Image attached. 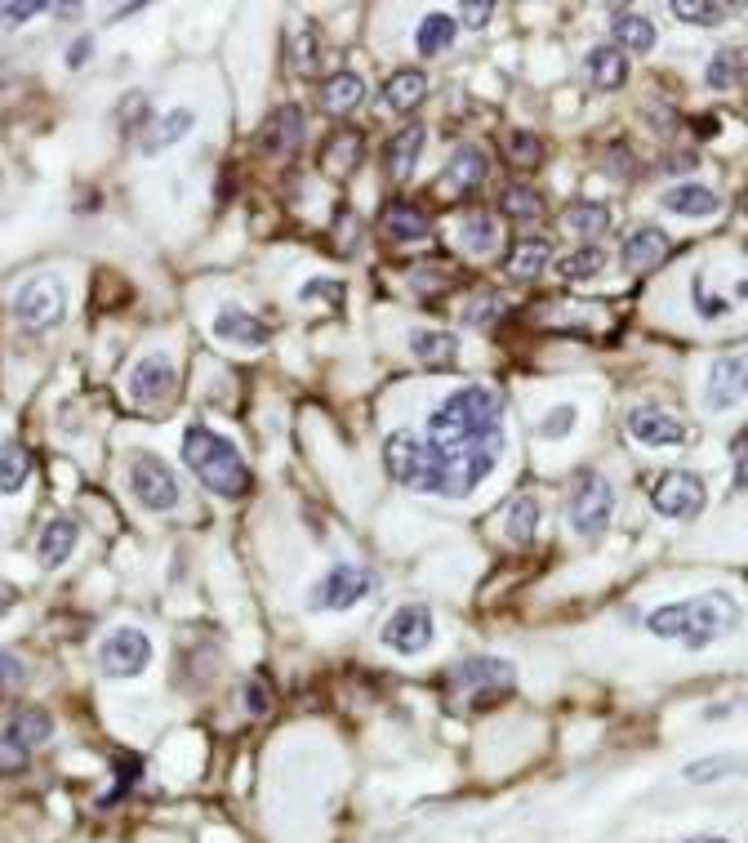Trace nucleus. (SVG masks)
Segmentation results:
<instances>
[{
    "mask_svg": "<svg viewBox=\"0 0 748 843\" xmlns=\"http://www.w3.org/2000/svg\"><path fill=\"white\" fill-rule=\"evenodd\" d=\"M196 125V116L187 112V107H174V112H165L161 121H152V135H143V152L148 157H157V152H165V148H174L187 129Z\"/></svg>",
    "mask_w": 748,
    "mask_h": 843,
    "instance_id": "nucleus-29",
    "label": "nucleus"
},
{
    "mask_svg": "<svg viewBox=\"0 0 748 843\" xmlns=\"http://www.w3.org/2000/svg\"><path fill=\"white\" fill-rule=\"evenodd\" d=\"M62 308H67V295L54 277H32L27 286H19L14 295V321L23 331H49L62 321Z\"/></svg>",
    "mask_w": 748,
    "mask_h": 843,
    "instance_id": "nucleus-9",
    "label": "nucleus"
},
{
    "mask_svg": "<svg viewBox=\"0 0 748 843\" xmlns=\"http://www.w3.org/2000/svg\"><path fill=\"white\" fill-rule=\"evenodd\" d=\"M739 767V759H730V754H713V759H695V763H687V782H695V786H709V782H717V776H726V772H735Z\"/></svg>",
    "mask_w": 748,
    "mask_h": 843,
    "instance_id": "nucleus-42",
    "label": "nucleus"
},
{
    "mask_svg": "<svg viewBox=\"0 0 748 843\" xmlns=\"http://www.w3.org/2000/svg\"><path fill=\"white\" fill-rule=\"evenodd\" d=\"M383 99H388L392 112H411V107H419V103L428 99V77H424L419 68H401V72L388 77Z\"/></svg>",
    "mask_w": 748,
    "mask_h": 843,
    "instance_id": "nucleus-26",
    "label": "nucleus"
},
{
    "mask_svg": "<svg viewBox=\"0 0 748 843\" xmlns=\"http://www.w3.org/2000/svg\"><path fill=\"white\" fill-rule=\"evenodd\" d=\"M116 772H120V776H116V790L103 799V808H112V804H116V799H120L134 782H139V759H134V754H129V759H120V763H116Z\"/></svg>",
    "mask_w": 748,
    "mask_h": 843,
    "instance_id": "nucleus-47",
    "label": "nucleus"
},
{
    "mask_svg": "<svg viewBox=\"0 0 748 843\" xmlns=\"http://www.w3.org/2000/svg\"><path fill=\"white\" fill-rule=\"evenodd\" d=\"M744 215H748V206H744Z\"/></svg>",
    "mask_w": 748,
    "mask_h": 843,
    "instance_id": "nucleus-55",
    "label": "nucleus"
},
{
    "mask_svg": "<svg viewBox=\"0 0 748 843\" xmlns=\"http://www.w3.org/2000/svg\"><path fill=\"white\" fill-rule=\"evenodd\" d=\"M646 629L655 638H672L691 647V652H704L709 642L726 638L730 629H739V603L722 590H709L700 599H682V603H664L646 616Z\"/></svg>",
    "mask_w": 748,
    "mask_h": 843,
    "instance_id": "nucleus-2",
    "label": "nucleus"
},
{
    "mask_svg": "<svg viewBox=\"0 0 748 843\" xmlns=\"http://www.w3.org/2000/svg\"><path fill=\"white\" fill-rule=\"evenodd\" d=\"M709 407L713 411H726V407H739L748 398V353H730V357H717L713 371H709Z\"/></svg>",
    "mask_w": 748,
    "mask_h": 843,
    "instance_id": "nucleus-14",
    "label": "nucleus"
},
{
    "mask_svg": "<svg viewBox=\"0 0 748 843\" xmlns=\"http://www.w3.org/2000/svg\"><path fill=\"white\" fill-rule=\"evenodd\" d=\"M250 715H267L272 709V692H263V683H250Z\"/></svg>",
    "mask_w": 748,
    "mask_h": 843,
    "instance_id": "nucleus-52",
    "label": "nucleus"
},
{
    "mask_svg": "<svg viewBox=\"0 0 748 843\" xmlns=\"http://www.w3.org/2000/svg\"><path fill=\"white\" fill-rule=\"evenodd\" d=\"M534 527H539V504H534V495H517L513 504H508V540L513 545H530L534 540Z\"/></svg>",
    "mask_w": 748,
    "mask_h": 843,
    "instance_id": "nucleus-35",
    "label": "nucleus"
},
{
    "mask_svg": "<svg viewBox=\"0 0 748 843\" xmlns=\"http://www.w3.org/2000/svg\"><path fill=\"white\" fill-rule=\"evenodd\" d=\"M290 68L299 77H312L321 68V32L312 23H303V32L295 36V54H290Z\"/></svg>",
    "mask_w": 748,
    "mask_h": 843,
    "instance_id": "nucleus-37",
    "label": "nucleus"
},
{
    "mask_svg": "<svg viewBox=\"0 0 748 843\" xmlns=\"http://www.w3.org/2000/svg\"><path fill=\"white\" fill-rule=\"evenodd\" d=\"M215 335L223 344H241V349H263L267 344V327L254 312H245V308H223L215 317Z\"/></svg>",
    "mask_w": 748,
    "mask_h": 843,
    "instance_id": "nucleus-22",
    "label": "nucleus"
},
{
    "mask_svg": "<svg viewBox=\"0 0 748 843\" xmlns=\"http://www.w3.org/2000/svg\"><path fill=\"white\" fill-rule=\"evenodd\" d=\"M454 36H459V19H454V14H428V19L419 23V32H415V49H419L424 58H433V54L450 49Z\"/></svg>",
    "mask_w": 748,
    "mask_h": 843,
    "instance_id": "nucleus-32",
    "label": "nucleus"
},
{
    "mask_svg": "<svg viewBox=\"0 0 748 843\" xmlns=\"http://www.w3.org/2000/svg\"><path fill=\"white\" fill-rule=\"evenodd\" d=\"M375 590V576L366 567H353V562H338L321 585L312 590V607L317 612H348L357 607L366 594Z\"/></svg>",
    "mask_w": 748,
    "mask_h": 843,
    "instance_id": "nucleus-11",
    "label": "nucleus"
},
{
    "mask_svg": "<svg viewBox=\"0 0 748 843\" xmlns=\"http://www.w3.org/2000/svg\"><path fill=\"white\" fill-rule=\"evenodd\" d=\"M411 353L424 362V366H450L459 357V340L450 331H415L411 335Z\"/></svg>",
    "mask_w": 748,
    "mask_h": 843,
    "instance_id": "nucleus-33",
    "label": "nucleus"
},
{
    "mask_svg": "<svg viewBox=\"0 0 748 843\" xmlns=\"http://www.w3.org/2000/svg\"><path fill=\"white\" fill-rule=\"evenodd\" d=\"M379 638H383V647H392V652H401V657H419V652L433 647V612L424 603H405V607H396L388 616Z\"/></svg>",
    "mask_w": 748,
    "mask_h": 843,
    "instance_id": "nucleus-12",
    "label": "nucleus"
},
{
    "mask_svg": "<svg viewBox=\"0 0 748 843\" xmlns=\"http://www.w3.org/2000/svg\"><path fill=\"white\" fill-rule=\"evenodd\" d=\"M584 68H588L592 90H601V94L620 90V86L629 81V58H624V49H615V45H597V49H588Z\"/></svg>",
    "mask_w": 748,
    "mask_h": 843,
    "instance_id": "nucleus-21",
    "label": "nucleus"
},
{
    "mask_svg": "<svg viewBox=\"0 0 748 843\" xmlns=\"http://www.w3.org/2000/svg\"><path fill=\"white\" fill-rule=\"evenodd\" d=\"M303 144V107H295V103H286V107H277L267 116V125H263V148L272 152V157H286V152H295Z\"/></svg>",
    "mask_w": 748,
    "mask_h": 843,
    "instance_id": "nucleus-18",
    "label": "nucleus"
},
{
    "mask_svg": "<svg viewBox=\"0 0 748 843\" xmlns=\"http://www.w3.org/2000/svg\"><path fill=\"white\" fill-rule=\"evenodd\" d=\"M463 246H468L472 254H491V250L499 246V224H495L491 215H472V219L463 224Z\"/></svg>",
    "mask_w": 748,
    "mask_h": 843,
    "instance_id": "nucleus-39",
    "label": "nucleus"
},
{
    "mask_svg": "<svg viewBox=\"0 0 748 843\" xmlns=\"http://www.w3.org/2000/svg\"><path fill=\"white\" fill-rule=\"evenodd\" d=\"M32 763V745L19 737V732H0V776H14V772H23Z\"/></svg>",
    "mask_w": 748,
    "mask_h": 843,
    "instance_id": "nucleus-41",
    "label": "nucleus"
},
{
    "mask_svg": "<svg viewBox=\"0 0 748 843\" xmlns=\"http://www.w3.org/2000/svg\"><path fill=\"white\" fill-rule=\"evenodd\" d=\"M32 478V451L23 442L0 446V495H19Z\"/></svg>",
    "mask_w": 748,
    "mask_h": 843,
    "instance_id": "nucleus-28",
    "label": "nucleus"
},
{
    "mask_svg": "<svg viewBox=\"0 0 748 843\" xmlns=\"http://www.w3.org/2000/svg\"><path fill=\"white\" fill-rule=\"evenodd\" d=\"M549 259H553V246H549V241L526 237V241H517V246L508 250L504 273H508L513 282H534L543 269H549Z\"/></svg>",
    "mask_w": 748,
    "mask_h": 843,
    "instance_id": "nucleus-24",
    "label": "nucleus"
},
{
    "mask_svg": "<svg viewBox=\"0 0 748 843\" xmlns=\"http://www.w3.org/2000/svg\"><path fill=\"white\" fill-rule=\"evenodd\" d=\"M508 157L517 161V166H539V157H543V144L530 135V129H513V135H508Z\"/></svg>",
    "mask_w": 748,
    "mask_h": 843,
    "instance_id": "nucleus-45",
    "label": "nucleus"
},
{
    "mask_svg": "<svg viewBox=\"0 0 748 843\" xmlns=\"http://www.w3.org/2000/svg\"><path fill=\"white\" fill-rule=\"evenodd\" d=\"M357 157H361V135L357 129H338V135L330 139V148H325V166L330 170H353Z\"/></svg>",
    "mask_w": 748,
    "mask_h": 843,
    "instance_id": "nucleus-38",
    "label": "nucleus"
},
{
    "mask_svg": "<svg viewBox=\"0 0 748 843\" xmlns=\"http://www.w3.org/2000/svg\"><path fill=\"white\" fill-rule=\"evenodd\" d=\"M610 36H615V49H624V54H646V49H655V23L642 19V14H615V23H610Z\"/></svg>",
    "mask_w": 748,
    "mask_h": 843,
    "instance_id": "nucleus-30",
    "label": "nucleus"
},
{
    "mask_svg": "<svg viewBox=\"0 0 748 843\" xmlns=\"http://www.w3.org/2000/svg\"><path fill=\"white\" fill-rule=\"evenodd\" d=\"M672 14L677 19H687V23H700V27H717L730 19V5H709V0H672Z\"/></svg>",
    "mask_w": 748,
    "mask_h": 843,
    "instance_id": "nucleus-40",
    "label": "nucleus"
},
{
    "mask_svg": "<svg viewBox=\"0 0 748 843\" xmlns=\"http://www.w3.org/2000/svg\"><path fill=\"white\" fill-rule=\"evenodd\" d=\"M709 86H713V90L748 86V49H722V54L709 62Z\"/></svg>",
    "mask_w": 748,
    "mask_h": 843,
    "instance_id": "nucleus-34",
    "label": "nucleus"
},
{
    "mask_svg": "<svg viewBox=\"0 0 748 843\" xmlns=\"http://www.w3.org/2000/svg\"><path fill=\"white\" fill-rule=\"evenodd\" d=\"M23 683V665L10 657V652H0V692H10Z\"/></svg>",
    "mask_w": 748,
    "mask_h": 843,
    "instance_id": "nucleus-50",
    "label": "nucleus"
},
{
    "mask_svg": "<svg viewBox=\"0 0 748 843\" xmlns=\"http://www.w3.org/2000/svg\"><path fill=\"white\" fill-rule=\"evenodd\" d=\"M99 665H103V674H112V679L143 674V670L152 665V642H148V634L134 629V625L112 629V634L103 638V647H99Z\"/></svg>",
    "mask_w": 748,
    "mask_h": 843,
    "instance_id": "nucleus-10",
    "label": "nucleus"
},
{
    "mask_svg": "<svg viewBox=\"0 0 748 843\" xmlns=\"http://www.w3.org/2000/svg\"><path fill=\"white\" fill-rule=\"evenodd\" d=\"M90 54H94V41H90V36H77L72 49H67V68H85Z\"/></svg>",
    "mask_w": 748,
    "mask_h": 843,
    "instance_id": "nucleus-51",
    "label": "nucleus"
},
{
    "mask_svg": "<svg viewBox=\"0 0 748 843\" xmlns=\"http://www.w3.org/2000/svg\"><path fill=\"white\" fill-rule=\"evenodd\" d=\"M610 513H615V487H610L601 474H584L579 487L571 491L566 500V523L575 536H601L606 523H610Z\"/></svg>",
    "mask_w": 748,
    "mask_h": 843,
    "instance_id": "nucleus-6",
    "label": "nucleus"
},
{
    "mask_svg": "<svg viewBox=\"0 0 748 843\" xmlns=\"http://www.w3.org/2000/svg\"><path fill=\"white\" fill-rule=\"evenodd\" d=\"M424 144H428V129L424 125H405V129H396V135L388 139V148H383V166H388V174L392 179H405L415 170V161H419V152H424Z\"/></svg>",
    "mask_w": 748,
    "mask_h": 843,
    "instance_id": "nucleus-23",
    "label": "nucleus"
},
{
    "mask_svg": "<svg viewBox=\"0 0 748 843\" xmlns=\"http://www.w3.org/2000/svg\"><path fill=\"white\" fill-rule=\"evenodd\" d=\"M557 269H562L566 282H592V277L606 269V250H601V246H584V250L566 254Z\"/></svg>",
    "mask_w": 748,
    "mask_h": 843,
    "instance_id": "nucleus-36",
    "label": "nucleus"
},
{
    "mask_svg": "<svg viewBox=\"0 0 748 843\" xmlns=\"http://www.w3.org/2000/svg\"><path fill=\"white\" fill-rule=\"evenodd\" d=\"M504 210H508L513 219H539V215H543V197H539L534 187H508Z\"/></svg>",
    "mask_w": 748,
    "mask_h": 843,
    "instance_id": "nucleus-44",
    "label": "nucleus"
},
{
    "mask_svg": "<svg viewBox=\"0 0 748 843\" xmlns=\"http://www.w3.org/2000/svg\"><path fill=\"white\" fill-rule=\"evenodd\" d=\"M379 228L392 241H424L433 232V219L419 206H411V202H388L383 215H379Z\"/></svg>",
    "mask_w": 748,
    "mask_h": 843,
    "instance_id": "nucleus-20",
    "label": "nucleus"
},
{
    "mask_svg": "<svg viewBox=\"0 0 748 843\" xmlns=\"http://www.w3.org/2000/svg\"><path fill=\"white\" fill-rule=\"evenodd\" d=\"M174 394H179V371H174L170 357L152 353V357H143L139 366L129 371V398L139 402V407H161V402H170Z\"/></svg>",
    "mask_w": 748,
    "mask_h": 843,
    "instance_id": "nucleus-13",
    "label": "nucleus"
},
{
    "mask_svg": "<svg viewBox=\"0 0 748 843\" xmlns=\"http://www.w3.org/2000/svg\"><path fill=\"white\" fill-rule=\"evenodd\" d=\"M183 465L200 478V487H210L215 495H223V500H237V495H245L250 491V465L241 460V451L223 437V433H215V429H206V424H192L187 433H183Z\"/></svg>",
    "mask_w": 748,
    "mask_h": 843,
    "instance_id": "nucleus-4",
    "label": "nucleus"
},
{
    "mask_svg": "<svg viewBox=\"0 0 748 843\" xmlns=\"http://www.w3.org/2000/svg\"><path fill=\"white\" fill-rule=\"evenodd\" d=\"M41 10H45V0H19V5H0V19H5V27H19Z\"/></svg>",
    "mask_w": 748,
    "mask_h": 843,
    "instance_id": "nucleus-48",
    "label": "nucleus"
},
{
    "mask_svg": "<svg viewBox=\"0 0 748 843\" xmlns=\"http://www.w3.org/2000/svg\"><path fill=\"white\" fill-rule=\"evenodd\" d=\"M361 99H366V81H361L357 72H334V77L321 86V107L334 112V116L353 112Z\"/></svg>",
    "mask_w": 748,
    "mask_h": 843,
    "instance_id": "nucleus-27",
    "label": "nucleus"
},
{
    "mask_svg": "<svg viewBox=\"0 0 748 843\" xmlns=\"http://www.w3.org/2000/svg\"><path fill=\"white\" fill-rule=\"evenodd\" d=\"M10 732H19L27 745H41V741H49V737H54V724H49L45 709H23V715L14 719V728H10Z\"/></svg>",
    "mask_w": 748,
    "mask_h": 843,
    "instance_id": "nucleus-43",
    "label": "nucleus"
},
{
    "mask_svg": "<svg viewBox=\"0 0 748 843\" xmlns=\"http://www.w3.org/2000/svg\"><path fill=\"white\" fill-rule=\"evenodd\" d=\"M575 429V407H553L549 420L539 424V437H566Z\"/></svg>",
    "mask_w": 748,
    "mask_h": 843,
    "instance_id": "nucleus-46",
    "label": "nucleus"
},
{
    "mask_svg": "<svg viewBox=\"0 0 748 843\" xmlns=\"http://www.w3.org/2000/svg\"><path fill=\"white\" fill-rule=\"evenodd\" d=\"M687 843H730V839H722V834H700V839H687Z\"/></svg>",
    "mask_w": 748,
    "mask_h": 843,
    "instance_id": "nucleus-54",
    "label": "nucleus"
},
{
    "mask_svg": "<svg viewBox=\"0 0 748 843\" xmlns=\"http://www.w3.org/2000/svg\"><path fill=\"white\" fill-rule=\"evenodd\" d=\"M129 491H134V500H139L143 509H152V513H170L179 504V478L170 474V465L161 456H152V451H139V456H134Z\"/></svg>",
    "mask_w": 748,
    "mask_h": 843,
    "instance_id": "nucleus-7",
    "label": "nucleus"
},
{
    "mask_svg": "<svg viewBox=\"0 0 748 843\" xmlns=\"http://www.w3.org/2000/svg\"><path fill=\"white\" fill-rule=\"evenodd\" d=\"M664 259H668V232H664V228H637V232L624 241V250H620V264H624L629 273L659 269Z\"/></svg>",
    "mask_w": 748,
    "mask_h": 843,
    "instance_id": "nucleus-17",
    "label": "nucleus"
},
{
    "mask_svg": "<svg viewBox=\"0 0 748 843\" xmlns=\"http://www.w3.org/2000/svg\"><path fill=\"white\" fill-rule=\"evenodd\" d=\"M629 433L637 437V442H646V446H677V442H687V424L677 420V415H668V411H655V407H637V411H629Z\"/></svg>",
    "mask_w": 748,
    "mask_h": 843,
    "instance_id": "nucleus-15",
    "label": "nucleus"
},
{
    "mask_svg": "<svg viewBox=\"0 0 748 843\" xmlns=\"http://www.w3.org/2000/svg\"><path fill=\"white\" fill-rule=\"evenodd\" d=\"M499 456H504V429L486 433L482 442H472L463 451H433L428 442H419L405 429L383 442V465L401 487L450 495V500H463L472 487H482V478L495 474Z\"/></svg>",
    "mask_w": 748,
    "mask_h": 843,
    "instance_id": "nucleus-1",
    "label": "nucleus"
},
{
    "mask_svg": "<svg viewBox=\"0 0 748 843\" xmlns=\"http://www.w3.org/2000/svg\"><path fill=\"white\" fill-rule=\"evenodd\" d=\"M562 224H566V232L571 237H601L606 228H610V210L601 206V202H571L566 210H562Z\"/></svg>",
    "mask_w": 748,
    "mask_h": 843,
    "instance_id": "nucleus-31",
    "label": "nucleus"
},
{
    "mask_svg": "<svg viewBox=\"0 0 748 843\" xmlns=\"http://www.w3.org/2000/svg\"><path fill=\"white\" fill-rule=\"evenodd\" d=\"M659 206H664L668 215H682V219H713V215L722 210L717 192H713V187H700V183H677V187H668L664 197H659Z\"/></svg>",
    "mask_w": 748,
    "mask_h": 843,
    "instance_id": "nucleus-16",
    "label": "nucleus"
},
{
    "mask_svg": "<svg viewBox=\"0 0 748 843\" xmlns=\"http://www.w3.org/2000/svg\"><path fill=\"white\" fill-rule=\"evenodd\" d=\"M486 433H499V398L486 384L454 388L428 420V446L433 451H463L472 442H482Z\"/></svg>",
    "mask_w": 748,
    "mask_h": 843,
    "instance_id": "nucleus-3",
    "label": "nucleus"
},
{
    "mask_svg": "<svg viewBox=\"0 0 748 843\" xmlns=\"http://www.w3.org/2000/svg\"><path fill=\"white\" fill-rule=\"evenodd\" d=\"M735 482L748 487V433L739 437V451H735Z\"/></svg>",
    "mask_w": 748,
    "mask_h": 843,
    "instance_id": "nucleus-53",
    "label": "nucleus"
},
{
    "mask_svg": "<svg viewBox=\"0 0 748 843\" xmlns=\"http://www.w3.org/2000/svg\"><path fill=\"white\" fill-rule=\"evenodd\" d=\"M459 14L468 19L463 27H486V19L495 14V5H491V0H482V5H477V0H468V5H459Z\"/></svg>",
    "mask_w": 748,
    "mask_h": 843,
    "instance_id": "nucleus-49",
    "label": "nucleus"
},
{
    "mask_svg": "<svg viewBox=\"0 0 748 843\" xmlns=\"http://www.w3.org/2000/svg\"><path fill=\"white\" fill-rule=\"evenodd\" d=\"M486 174H491V157H486V148H477V144H459V148L450 152L446 183H450L454 192H472V187H482V183H486Z\"/></svg>",
    "mask_w": 748,
    "mask_h": 843,
    "instance_id": "nucleus-19",
    "label": "nucleus"
},
{
    "mask_svg": "<svg viewBox=\"0 0 748 843\" xmlns=\"http://www.w3.org/2000/svg\"><path fill=\"white\" fill-rule=\"evenodd\" d=\"M72 549H77V523L72 517H49L41 540H36L41 567H62L67 558H72Z\"/></svg>",
    "mask_w": 748,
    "mask_h": 843,
    "instance_id": "nucleus-25",
    "label": "nucleus"
},
{
    "mask_svg": "<svg viewBox=\"0 0 748 843\" xmlns=\"http://www.w3.org/2000/svg\"><path fill=\"white\" fill-rule=\"evenodd\" d=\"M450 692L468 687V700L472 705H499L513 687H517V670L499 657H482V661H459L446 679H441Z\"/></svg>",
    "mask_w": 748,
    "mask_h": 843,
    "instance_id": "nucleus-5",
    "label": "nucleus"
},
{
    "mask_svg": "<svg viewBox=\"0 0 748 843\" xmlns=\"http://www.w3.org/2000/svg\"><path fill=\"white\" fill-rule=\"evenodd\" d=\"M651 504H655L659 517H677V523H682V517H695V513H704V504H709L704 478H695V474H687V469L659 474L655 487H651Z\"/></svg>",
    "mask_w": 748,
    "mask_h": 843,
    "instance_id": "nucleus-8",
    "label": "nucleus"
}]
</instances>
